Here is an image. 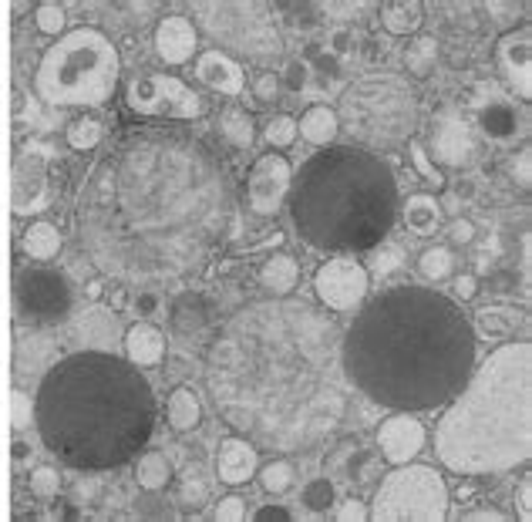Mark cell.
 <instances>
[{"label": "cell", "instance_id": "1", "mask_svg": "<svg viewBox=\"0 0 532 522\" xmlns=\"http://www.w3.org/2000/svg\"><path fill=\"white\" fill-rule=\"evenodd\" d=\"M213 149L179 128H139L98 159L81 192V240L98 270L145 290L199 277L229 226Z\"/></svg>", "mask_w": 532, "mask_h": 522}, {"label": "cell", "instance_id": "2", "mask_svg": "<svg viewBox=\"0 0 532 522\" xmlns=\"http://www.w3.org/2000/svg\"><path fill=\"white\" fill-rule=\"evenodd\" d=\"M334 327L314 307L256 300L216 331L206 357L213 401L243 438L307 448L344 415Z\"/></svg>", "mask_w": 532, "mask_h": 522}, {"label": "cell", "instance_id": "3", "mask_svg": "<svg viewBox=\"0 0 532 522\" xmlns=\"http://www.w3.org/2000/svg\"><path fill=\"white\" fill-rule=\"evenodd\" d=\"M344 378L394 411L448 405L475 368V331L458 300L398 283L368 300L337 344Z\"/></svg>", "mask_w": 532, "mask_h": 522}, {"label": "cell", "instance_id": "4", "mask_svg": "<svg viewBox=\"0 0 532 522\" xmlns=\"http://www.w3.org/2000/svg\"><path fill=\"white\" fill-rule=\"evenodd\" d=\"M155 395L132 361L78 351L44 374L34 425L48 452L81 472L132 462L155 432Z\"/></svg>", "mask_w": 532, "mask_h": 522}, {"label": "cell", "instance_id": "5", "mask_svg": "<svg viewBox=\"0 0 532 522\" xmlns=\"http://www.w3.org/2000/svg\"><path fill=\"white\" fill-rule=\"evenodd\" d=\"M438 462L455 475H499L532 452V347L502 344L472 368L435 428Z\"/></svg>", "mask_w": 532, "mask_h": 522}, {"label": "cell", "instance_id": "6", "mask_svg": "<svg viewBox=\"0 0 532 522\" xmlns=\"http://www.w3.org/2000/svg\"><path fill=\"white\" fill-rule=\"evenodd\" d=\"M293 230L317 253H368L391 233L398 182L371 149L337 145L314 155L290 186Z\"/></svg>", "mask_w": 532, "mask_h": 522}, {"label": "cell", "instance_id": "7", "mask_svg": "<svg viewBox=\"0 0 532 522\" xmlns=\"http://www.w3.org/2000/svg\"><path fill=\"white\" fill-rule=\"evenodd\" d=\"M122 61L115 44L95 27H75L44 51L38 64V91L48 105L98 108L112 102Z\"/></svg>", "mask_w": 532, "mask_h": 522}, {"label": "cell", "instance_id": "8", "mask_svg": "<svg viewBox=\"0 0 532 522\" xmlns=\"http://www.w3.org/2000/svg\"><path fill=\"white\" fill-rule=\"evenodd\" d=\"M337 118L361 145H401L418 125V95L401 78H364L341 95Z\"/></svg>", "mask_w": 532, "mask_h": 522}, {"label": "cell", "instance_id": "9", "mask_svg": "<svg viewBox=\"0 0 532 522\" xmlns=\"http://www.w3.org/2000/svg\"><path fill=\"white\" fill-rule=\"evenodd\" d=\"M374 522H442L448 516V485L435 465H394L374 489Z\"/></svg>", "mask_w": 532, "mask_h": 522}, {"label": "cell", "instance_id": "10", "mask_svg": "<svg viewBox=\"0 0 532 522\" xmlns=\"http://www.w3.org/2000/svg\"><path fill=\"white\" fill-rule=\"evenodd\" d=\"M192 11L209 31V38L226 44V51H236L256 64H270L280 58L283 41L266 4H196Z\"/></svg>", "mask_w": 532, "mask_h": 522}, {"label": "cell", "instance_id": "11", "mask_svg": "<svg viewBox=\"0 0 532 522\" xmlns=\"http://www.w3.org/2000/svg\"><path fill=\"white\" fill-rule=\"evenodd\" d=\"M125 102L132 112L145 118H165V122H196L209 112V102L192 85L176 75H145L128 85Z\"/></svg>", "mask_w": 532, "mask_h": 522}, {"label": "cell", "instance_id": "12", "mask_svg": "<svg viewBox=\"0 0 532 522\" xmlns=\"http://www.w3.org/2000/svg\"><path fill=\"white\" fill-rule=\"evenodd\" d=\"M17 314L34 320V324H58L71 314V287L64 273L51 267L21 270L14 280Z\"/></svg>", "mask_w": 532, "mask_h": 522}, {"label": "cell", "instance_id": "13", "mask_svg": "<svg viewBox=\"0 0 532 522\" xmlns=\"http://www.w3.org/2000/svg\"><path fill=\"white\" fill-rule=\"evenodd\" d=\"M371 290V273L354 256H334V260L320 263L314 273V293L317 300L334 314H351L364 304Z\"/></svg>", "mask_w": 532, "mask_h": 522}, {"label": "cell", "instance_id": "14", "mask_svg": "<svg viewBox=\"0 0 532 522\" xmlns=\"http://www.w3.org/2000/svg\"><path fill=\"white\" fill-rule=\"evenodd\" d=\"M293 166L287 155L266 152L246 172V206L253 216H277L290 196Z\"/></svg>", "mask_w": 532, "mask_h": 522}, {"label": "cell", "instance_id": "15", "mask_svg": "<svg viewBox=\"0 0 532 522\" xmlns=\"http://www.w3.org/2000/svg\"><path fill=\"white\" fill-rule=\"evenodd\" d=\"M475 149H479V142H475V128L462 112H442L435 118L431 142L425 149V152H431L428 159L435 162V166L462 169L472 162Z\"/></svg>", "mask_w": 532, "mask_h": 522}, {"label": "cell", "instance_id": "16", "mask_svg": "<svg viewBox=\"0 0 532 522\" xmlns=\"http://www.w3.org/2000/svg\"><path fill=\"white\" fill-rule=\"evenodd\" d=\"M425 425L411 411H394L378 428V455L388 465L415 462V455L425 448Z\"/></svg>", "mask_w": 532, "mask_h": 522}, {"label": "cell", "instance_id": "17", "mask_svg": "<svg viewBox=\"0 0 532 522\" xmlns=\"http://www.w3.org/2000/svg\"><path fill=\"white\" fill-rule=\"evenodd\" d=\"M499 68L502 75L509 78L512 91L529 102L532 98V34L529 27H519V31H509L506 38L499 41Z\"/></svg>", "mask_w": 532, "mask_h": 522}, {"label": "cell", "instance_id": "18", "mask_svg": "<svg viewBox=\"0 0 532 522\" xmlns=\"http://www.w3.org/2000/svg\"><path fill=\"white\" fill-rule=\"evenodd\" d=\"M256 469H260V452L250 438L243 435H226L216 448V479L223 485H246L256 479Z\"/></svg>", "mask_w": 532, "mask_h": 522}, {"label": "cell", "instance_id": "19", "mask_svg": "<svg viewBox=\"0 0 532 522\" xmlns=\"http://www.w3.org/2000/svg\"><path fill=\"white\" fill-rule=\"evenodd\" d=\"M199 51V31L189 17L169 14L155 27V54L165 64H189Z\"/></svg>", "mask_w": 532, "mask_h": 522}, {"label": "cell", "instance_id": "20", "mask_svg": "<svg viewBox=\"0 0 532 522\" xmlns=\"http://www.w3.org/2000/svg\"><path fill=\"white\" fill-rule=\"evenodd\" d=\"M196 78L203 81L206 88H213L216 95H226V98L243 95V88H246V75H243L240 61H236L233 54H223L219 48L199 54Z\"/></svg>", "mask_w": 532, "mask_h": 522}, {"label": "cell", "instance_id": "21", "mask_svg": "<svg viewBox=\"0 0 532 522\" xmlns=\"http://www.w3.org/2000/svg\"><path fill=\"white\" fill-rule=\"evenodd\" d=\"M125 354L135 368H155L165 361V334L149 320H139L125 331Z\"/></svg>", "mask_w": 532, "mask_h": 522}, {"label": "cell", "instance_id": "22", "mask_svg": "<svg viewBox=\"0 0 532 522\" xmlns=\"http://www.w3.org/2000/svg\"><path fill=\"white\" fill-rule=\"evenodd\" d=\"M522 324H526V314H522V310L506 307V304H489V307L475 310L472 331L479 337H489V341H509V337H516Z\"/></svg>", "mask_w": 532, "mask_h": 522}, {"label": "cell", "instance_id": "23", "mask_svg": "<svg viewBox=\"0 0 532 522\" xmlns=\"http://www.w3.org/2000/svg\"><path fill=\"white\" fill-rule=\"evenodd\" d=\"M165 421H169L172 432H196L199 425H203V401L192 388L186 384H179V388H172L169 401H165Z\"/></svg>", "mask_w": 532, "mask_h": 522}, {"label": "cell", "instance_id": "24", "mask_svg": "<svg viewBox=\"0 0 532 522\" xmlns=\"http://www.w3.org/2000/svg\"><path fill=\"white\" fill-rule=\"evenodd\" d=\"M256 280H260V287L270 290L273 297H287V293L297 287V280H300V263L293 260L290 253H273V256H266V260L260 263Z\"/></svg>", "mask_w": 532, "mask_h": 522}, {"label": "cell", "instance_id": "25", "mask_svg": "<svg viewBox=\"0 0 532 522\" xmlns=\"http://www.w3.org/2000/svg\"><path fill=\"white\" fill-rule=\"evenodd\" d=\"M337 132H341V118H337V108L330 105H310L297 122V135L310 145H330Z\"/></svg>", "mask_w": 532, "mask_h": 522}, {"label": "cell", "instance_id": "26", "mask_svg": "<svg viewBox=\"0 0 532 522\" xmlns=\"http://www.w3.org/2000/svg\"><path fill=\"white\" fill-rule=\"evenodd\" d=\"M421 24H425V7L418 0H388V4H381V27L394 38L418 34Z\"/></svg>", "mask_w": 532, "mask_h": 522}, {"label": "cell", "instance_id": "27", "mask_svg": "<svg viewBox=\"0 0 532 522\" xmlns=\"http://www.w3.org/2000/svg\"><path fill=\"white\" fill-rule=\"evenodd\" d=\"M209 499H213V479H209V472L203 465H189V469H182L179 482H176V502L186 512H199L203 506H209Z\"/></svg>", "mask_w": 532, "mask_h": 522}, {"label": "cell", "instance_id": "28", "mask_svg": "<svg viewBox=\"0 0 532 522\" xmlns=\"http://www.w3.org/2000/svg\"><path fill=\"white\" fill-rule=\"evenodd\" d=\"M213 320V307L203 293H179L172 304V327L179 334H199Z\"/></svg>", "mask_w": 532, "mask_h": 522}, {"label": "cell", "instance_id": "29", "mask_svg": "<svg viewBox=\"0 0 532 522\" xmlns=\"http://www.w3.org/2000/svg\"><path fill=\"white\" fill-rule=\"evenodd\" d=\"M405 226L411 233H418V236H431L442 226V203H438L431 192H415V196H408L405 199Z\"/></svg>", "mask_w": 532, "mask_h": 522}, {"label": "cell", "instance_id": "30", "mask_svg": "<svg viewBox=\"0 0 532 522\" xmlns=\"http://www.w3.org/2000/svg\"><path fill=\"white\" fill-rule=\"evenodd\" d=\"M479 128L495 142H509L519 132V115L506 98H495V102L479 108Z\"/></svg>", "mask_w": 532, "mask_h": 522}, {"label": "cell", "instance_id": "31", "mask_svg": "<svg viewBox=\"0 0 532 522\" xmlns=\"http://www.w3.org/2000/svg\"><path fill=\"white\" fill-rule=\"evenodd\" d=\"M172 479H176V475H172V462L165 459L162 452L135 455V482H139V489L162 492V489H169Z\"/></svg>", "mask_w": 532, "mask_h": 522}, {"label": "cell", "instance_id": "32", "mask_svg": "<svg viewBox=\"0 0 532 522\" xmlns=\"http://www.w3.org/2000/svg\"><path fill=\"white\" fill-rule=\"evenodd\" d=\"M21 246H24V253L31 256V260L48 263V260H54V256L61 253V233H58V226H51V223H44V219H38V223H31L24 230Z\"/></svg>", "mask_w": 532, "mask_h": 522}, {"label": "cell", "instance_id": "33", "mask_svg": "<svg viewBox=\"0 0 532 522\" xmlns=\"http://www.w3.org/2000/svg\"><path fill=\"white\" fill-rule=\"evenodd\" d=\"M219 132L223 139L233 145V149H250L256 142V122L253 115L240 105H229L223 115H219Z\"/></svg>", "mask_w": 532, "mask_h": 522}, {"label": "cell", "instance_id": "34", "mask_svg": "<svg viewBox=\"0 0 532 522\" xmlns=\"http://www.w3.org/2000/svg\"><path fill=\"white\" fill-rule=\"evenodd\" d=\"M438 64V41L435 34H415L405 48V71L411 78H428Z\"/></svg>", "mask_w": 532, "mask_h": 522}, {"label": "cell", "instance_id": "35", "mask_svg": "<svg viewBox=\"0 0 532 522\" xmlns=\"http://www.w3.org/2000/svg\"><path fill=\"white\" fill-rule=\"evenodd\" d=\"M256 479H260V489L266 492V496H283V492L293 489L297 469H293L290 459H270L266 465L256 469Z\"/></svg>", "mask_w": 532, "mask_h": 522}, {"label": "cell", "instance_id": "36", "mask_svg": "<svg viewBox=\"0 0 532 522\" xmlns=\"http://www.w3.org/2000/svg\"><path fill=\"white\" fill-rule=\"evenodd\" d=\"M64 139L75 152H95L98 145L105 139V128L98 122L95 115H78L75 122L68 125V132H64Z\"/></svg>", "mask_w": 532, "mask_h": 522}, {"label": "cell", "instance_id": "37", "mask_svg": "<svg viewBox=\"0 0 532 522\" xmlns=\"http://www.w3.org/2000/svg\"><path fill=\"white\" fill-rule=\"evenodd\" d=\"M452 270H455V256L448 246H428L425 253H421V260H418V273L425 280L431 283H442L452 277Z\"/></svg>", "mask_w": 532, "mask_h": 522}, {"label": "cell", "instance_id": "38", "mask_svg": "<svg viewBox=\"0 0 532 522\" xmlns=\"http://www.w3.org/2000/svg\"><path fill=\"white\" fill-rule=\"evenodd\" d=\"M368 253L371 256H368V267H364V270L374 273V277H391V273H398L408 263L405 250H401V246H394V243H388V240H381Z\"/></svg>", "mask_w": 532, "mask_h": 522}, {"label": "cell", "instance_id": "39", "mask_svg": "<svg viewBox=\"0 0 532 522\" xmlns=\"http://www.w3.org/2000/svg\"><path fill=\"white\" fill-rule=\"evenodd\" d=\"M263 139L273 152L290 149V145L297 142V118L293 115H273L263 128Z\"/></svg>", "mask_w": 532, "mask_h": 522}, {"label": "cell", "instance_id": "40", "mask_svg": "<svg viewBox=\"0 0 532 522\" xmlns=\"http://www.w3.org/2000/svg\"><path fill=\"white\" fill-rule=\"evenodd\" d=\"M378 465H381V455L364 452V448H354L351 459H347V465H344V475H347L351 482L364 485V482L378 479Z\"/></svg>", "mask_w": 532, "mask_h": 522}, {"label": "cell", "instance_id": "41", "mask_svg": "<svg viewBox=\"0 0 532 522\" xmlns=\"http://www.w3.org/2000/svg\"><path fill=\"white\" fill-rule=\"evenodd\" d=\"M334 502H337V489H334V482L330 479H314V482H307L304 485V506L310 512H330L334 509Z\"/></svg>", "mask_w": 532, "mask_h": 522}, {"label": "cell", "instance_id": "42", "mask_svg": "<svg viewBox=\"0 0 532 522\" xmlns=\"http://www.w3.org/2000/svg\"><path fill=\"white\" fill-rule=\"evenodd\" d=\"M34 24H38L41 34H48V38H58L64 34V24H68V14H64L61 4H38L34 7Z\"/></svg>", "mask_w": 532, "mask_h": 522}, {"label": "cell", "instance_id": "43", "mask_svg": "<svg viewBox=\"0 0 532 522\" xmlns=\"http://www.w3.org/2000/svg\"><path fill=\"white\" fill-rule=\"evenodd\" d=\"M408 152H411V162H415V169L421 172V179H425V186H431V189H445L442 169H438L435 162L428 159L425 145H421L418 139H411V142H408Z\"/></svg>", "mask_w": 532, "mask_h": 522}, {"label": "cell", "instance_id": "44", "mask_svg": "<svg viewBox=\"0 0 532 522\" xmlns=\"http://www.w3.org/2000/svg\"><path fill=\"white\" fill-rule=\"evenodd\" d=\"M250 91H253V105L277 102V95H280V75H277V71H270V68L256 71L253 81H250Z\"/></svg>", "mask_w": 532, "mask_h": 522}, {"label": "cell", "instance_id": "45", "mask_svg": "<svg viewBox=\"0 0 532 522\" xmlns=\"http://www.w3.org/2000/svg\"><path fill=\"white\" fill-rule=\"evenodd\" d=\"M27 485H31V496L38 499H54L61 489V479H58V469H51V465H41V469L31 472V479H27Z\"/></svg>", "mask_w": 532, "mask_h": 522}, {"label": "cell", "instance_id": "46", "mask_svg": "<svg viewBox=\"0 0 532 522\" xmlns=\"http://www.w3.org/2000/svg\"><path fill=\"white\" fill-rule=\"evenodd\" d=\"M216 522H243L246 519V499L243 496H226L216 502L213 509Z\"/></svg>", "mask_w": 532, "mask_h": 522}, {"label": "cell", "instance_id": "47", "mask_svg": "<svg viewBox=\"0 0 532 522\" xmlns=\"http://www.w3.org/2000/svg\"><path fill=\"white\" fill-rule=\"evenodd\" d=\"M330 516H334L337 522H364V519H371V512H368V506H364L361 499H344L341 506L334 502Z\"/></svg>", "mask_w": 532, "mask_h": 522}, {"label": "cell", "instance_id": "48", "mask_svg": "<svg viewBox=\"0 0 532 522\" xmlns=\"http://www.w3.org/2000/svg\"><path fill=\"white\" fill-rule=\"evenodd\" d=\"M532 155H529V149H522L516 159L509 162V176H512V182H519V189H529L532 186Z\"/></svg>", "mask_w": 532, "mask_h": 522}, {"label": "cell", "instance_id": "49", "mask_svg": "<svg viewBox=\"0 0 532 522\" xmlns=\"http://www.w3.org/2000/svg\"><path fill=\"white\" fill-rule=\"evenodd\" d=\"M354 448H361V442H354V438H344V442L337 445L334 452L327 455L324 472H327V475H330V472H337V469L344 472V465H347V459H351V452H354Z\"/></svg>", "mask_w": 532, "mask_h": 522}, {"label": "cell", "instance_id": "50", "mask_svg": "<svg viewBox=\"0 0 532 522\" xmlns=\"http://www.w3.org/2000/svg\"><path fill=\"white\" fill-rule=\"evenodd\" d=\"M452 293H455V300H475V293H479V280L472 277V273H458V277L452 280Z\"/></svg>", "mask_w": 532, "mask_h": 522}, {"label": "cell", "instance_id": "51", "mask_svg": "<svg viewBox=\"0 0 532 522\" xmlns=\"http://www.w3.org/2000/svg\"><path fill=\"white\" fill-rule=\"evenodd\" d=\"M448 240L455 246H469L475 240V223L472 219H455V223L448 226Z\"/></svg>", "mask_w": 532, "mask_h": 522}, {"label": "cell", "instance_id": "52", "mask_svg": "<svg viewBox=\"0 0 532 522\" xmlns=\"http://www.w3.org/2000/svg\"><path fill=\"white\" fill-rule=\"evenodd\" d=\"M509 519H512L509 512H502V509H495V506H482V509L462 512V522H509Z\"/></svg>", "mask_w": 532, "mask_h": 522}, {"label": "cell", "instance_id": "53", "mask_svg": "<svg viewBox=\"0 0 532 522\" xmlns=\"http://www.w3.org/2000/svg\"><path fill=\"white\" fill-rule=\"evenodd\" d=\"M307 78H310V68H307L304 61H293L290 68H287V88L293 91V95L307 88Z\"/></svg>", "mask_w": 532, "mask_h": 522}, {"label": "cell", "instance_id": "54", "mask_svg": "<svg viewBox=\"0 0 532 522\" xmlns=\"http://www.w3.org/2000/svg\"><path fill=\"white\" fill-rule=\"evenodd\" d=\"M31 411L34 405L24 395H14V428H27L31 425Z\"/></svg>", "mask_w": 532, "mask_h": 522}, {"label": "cell", "instance_id": "55", "mask_svg": "<svg viewBox=\"0 0 532 522\" xmlns=\"http://www.w3.org/2000/svg\"><path fill=\"white\" fill-rule=\"evenodd\" d=\"M529 516H532V479L526 475L519 482V519H529Z\"/></svg>", "mask_w": 532, "mask_h": 522}, {"label": "cell", "instance_id": "56", "mask_svg": "<svg viewBox=\"0 0 532 522\" xmlns=\"http://www.w3.org/2000/svg\"><path fill=\"white\" fill-rule=\"evenodd\" d=\"M135 310H139V317H149L159 310V293L152 290H139V300H135Z\"/></svg>", "mask_w": 532, "mask_h": 522}, {"label": "cell", "instance_id": "57", "mask_svg": "<svg viewBox=\"0 0 532 522\" xmlns=\"http://www.w3.org/2000/svg\"><path fill=\"white\" fill-rule=\"evenodd\" d=\"M253 519L256 522H293V516L283 506H263Z\"/></svg>", "mask_w": 532, "mask_h": 522}, {"label": "cell", "instance_id": "58", "mask_svg": "<svg viewBox=\"0 0 532 522\" xmlns=\"http://www.w3.org/2000/svg\"><path fill=\"white\" fill-rule=\"evenodd\" d=\"M317 71H320L324 78H334L337 71H341V61H337L334 54L327 51V54H320V58H317Z\"/></svg>", "mask_w": 532, "mask_h": 522}, {"label": "cell", "instance_id": "59", "mask_svg": "<svg viewBox=\"0 0 532 522\" xmlns=\"http://www.w3.org/2000/svg\"><path fill=\"white\" fill-rule=\"evenodd\" d=\"M351 44H354V38L347 31H337V34H330V54H344V51H351Z\"/></svg>", "mask_w": 532, "mask_h": 522}, {"label": "cell", "instance_id": "60", "mask_svg": "<svg viewBox=\"0 0 532 522\" xmlns=\"http://www.w3.org/2000/svg\"><path fill=\"white\" fill-rule=\"evenodd\" d=\"M108 307H112V310H125L128 307V290L125 287L108 290Z\"/></svg>", "mask_w": 532, "mask_h": 522}, {"label": "cell", "instance_id": "61", "mask_svg": "<svg viewBox=\"0 0 532 522\" xmlns=\"http://www.w3.org/2000/svg\"><path fill=\"white\" fill-rule=\"evenodd\" d=\"M85 293H88V300H102L105 297V283L102 280H88Z\"/></svg>", "mask_w": 532, "mask_h": 522}, {"label": "cell", "instance_id": "62", "mask_svg": "<svg viewBox=\"0 0 532 522\" xmlns=\"http://www.w3.org/2000/svg\"><path fill=\"white\" fill-rule=\"evenodd\" d=\"M27 452H31V448H27L24 442H14V459H17V462L27 459Z\"/></svg>", "mask_w": 532, "mask_h": 522}]
</instances>
